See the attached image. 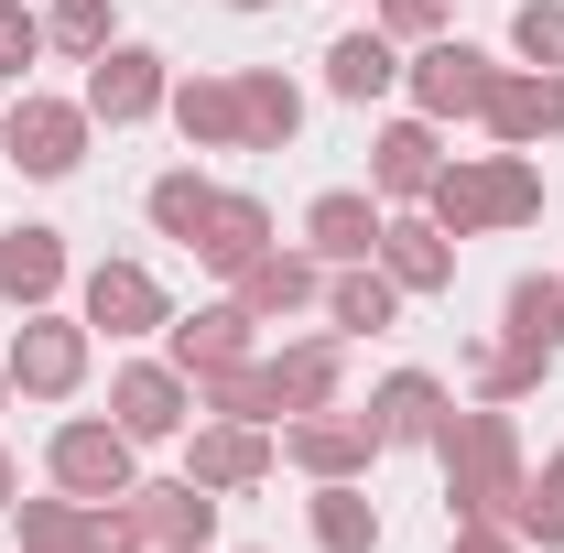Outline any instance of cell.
I'll use <instances>...</instances> for the list:
<instances>
[{
	"label": "cell",
	"mask_w": 564,
	"mask_h": 553,
	"mask_svg": "<svg viewBox=\"0 0 564 553\" xmlns=\"http://www.w3.org/2000/svg\"><path fill=\"white\" fill-rule=\"evenodd\" d=\"M434 467H445V521H510L521 467H532L510 402H456L445 434H434Z\"/></svg>",
	"instance_id": "1"
},
{
	"label": "cell",
	"mask_w": 564,
	"mask_h": 553,
	"mask_svg": "<svg viewBox=\"0 0 564 553\" xmlns=\"http://www.w3.org/2000/svg\"><path fill=\"white\" fill-rule=\"evenodd\" d=\"M423 217L445 239H478V228H532L543 217V163L532 152H445V174L423 185Z\"/></svg>",
	"instance_id": "2"
},
{
	"label": "cell",
	"mask_w": 564,
	"mask_h": 553,
	"mask_svg": "<svg viewBox=\"0 0 564 553\" xmlns=\"http://www.w3.org/2000/svg\"><path fill=\"white\" fill-rule=\"evenodd\" d=\"M0 369H11V391H22V402H76V391H87V369H98V326L44 304V315H22V326H11Z\"/></svg>",
	"instance_id": "3"
},
{
	"label": "cell",
	"mask_w": 564,
	"mask_h": 553,
	"mask_svg": "<svg viewBox=\"0 0 564 553\" xmlns=\"http://www.w3.org/2000/svg\"><path fill=\"white\" fill-rule=\"evenodd\" d=\"M44 478L66 488V499H131L141 488V445L109 413H66L44 434Z\"/></svg>",
	"instance_id": "4"
},
{
	"label": "cell",
	"mask_w": 564,
	"mask_h": 553,
	"mask_svg": "<svg viewBox=\"0 0 564 553\" xmlns=\"http://www.w3.org/2000/svg\"><path fill=\"white\" fill-rule=\"evenodd\" d=\"M87 98H44V87H22V98H0V152L33 174V185H66L76 163H87Z\"/></svg>",
	"instance_id": "5"
},
{
	"label": "cell",
	"mask_w": 564,
	"mask_h": 553,
	"mask_svg": "<svg viewBox=\"0 0 564 553\" xmlns=\"http://www.w3.org/2000/svg\"><path fill=\"white\" fill-rule=\"evenodd\" d=\"M76 98H87V120H98V131H141V120H163L174 66H163L152 44H131V33H120L109 55H87V87H76Z\"/></svg>",
	"instance_id": "6"
},
{
	"label": "cell",
	"mask_w": 564,
	"mask_h": 553,
	"mask_svg": "<svg viewBox=\"0 0 564 553\" xmlns=\"http://www.w3.org/2000/svg\"><path fill=\"white\" fill-rule=\"evenodd\" d=\"M109 423H120L131 445H174V434L196 423V380H185L174 358H120V369H109Z\"/></svg>",
	"instance_id": "7"
},
{
	"label": "cell",
	"mask_w": 564,
	"mask_h": 553,
	"mask_svg": "<svg viewBox=\"0 0 564 553\" xmlns=\"http://www.w3.org/2000/svg\"><path fill=\"white\" fill-rule=\"evenodd\" d=\"M402 87H413L423 120H478V109H489V87H499V55H478L467 33H434V44H413Z\"/></svg>",
	"instance_id": "8"
},
{
	"label": "cell",
	"mask_w": 564,
	"mask_h": 553,
	"mask_svg": "<svg viewBox=\"0 0 564 553\" xmlns=\"http://www.w3.org/2000/svg\"><path fill=\"white\" fill-rule=\"evenodd\" d=\"M478 131H489L499 152H543V141H564V66H499Z\"/></svg>",
	"instance_id": "9"
},
{
	"label": "cell",
	"mask_w": 564,
	"mask_h": 553,
	"mask_svg": "<svg viewBox=\"0 0 564 553\" xmlns=\"http://www.w3.org/2000/svg\"><path fill=\"white\" fill-rule=\"evenodd\" d=\"M272 423H228V413H207V423H185V478L196 488H217V499H239V488H261L272 478Z\"/></svg>",
	"instance_id": "10"
},
{
	"label": "cell",
	"mask_w": 564,
	"mask_h": 553,
	"mask_svg": "<svg viewBox=\"0 0 564 553\" xmlns=\"http://www.w3.org/2000/svg\"><path fill=\"white\" fill-rule=\"evenodd\" d=\"M120 510H131L141 553H207L217 543V488H196V478H141Z\"/></svg>",
	"instance_id": "11"
},
{
	"label": "cell",
	"mask_w": 564,
	"mask_h": 553,
	"mask_svg": "<svg viewBox=\"0 0 564 553\" xmlns=\"http://www.w3.org/2000/svg\"><path fill=\"white\" fill-rule=\"evenodd\" d=\"M76 315H87L98 337H163V326H174V304H163L152 261H98V272L76 282Z\"/></svg>",
	"instance_id": "12"
},
{
	"label": "cell",
	"mask_w": 564,
	"mask_h": 553,
	"mask_svg": "<svg viewBox=\"0 0 564 553\" xmlns=\"http://www.w3.org/2000/svg\"><path fill=\"white\" fill-rule=\"evenodd\" d=\"M434 174H445V120H423V109L380 120V141H369V196L380 207H423Z\"/></svg>",
	"instance_id": "13"
},
{
	"label": "cell",
	"mask_w": 564,
	"mask_h": 553,
	"mask_svg": "<svg viewBox=\"0 0 564 553\" xmlns=\"http://www.w3.org/2000/svg\"><path fill=\"white\" fill-rule=\"evenodd\" d=\"M369 456H380V434L369 413H293L282 423V467H304V478H369Z\"/></svg>",
	"instance_id": "14"
},
{
	"label": "cell",
	"mask_w": 564,
	"mask_h": 553,
	"mask_svg": "<svg viewBox=\"0 0 564 553\" xmlns=\"http://www.w3.org/2000/svg\"><path fill=\"white\" fill-rule=\"evenodd\" d=\"M250 337H261V315H250L239 293H217V304H196V315H174V326H163V358H174L185 380H207V369H239Z\"/></svg>",
	"instance_id": "15"
},
{
	"label": "cell",
	"mask_w": 564,
	"mask_h": 553,
	"mask_svg": "<svg viewBox=\"0 0 564 553\" xmlns=\"http://www.w3.org/2000/svg\"><path fill=\"white\" fill-rule=\"evenodd\" d=\"M380 272L402 282V304H423V293H456V239H445L423 207H391V217H380Z\"/></svg>",
	"instance_id": "16"
},
{
	"label": "cell",
	"mask_w": 564,
	"mask_h": 553,
	"mask_svg": "<svg viewBox=\"0 0 564 553\" xmlns=\"http://www.w3.org/2000/svg\"><path fill=\"white\" fill-rule=\"evenodd\" d=\"M380 196H369V185H326V196H315V207H304V250H315V261H326V272H348V261H380Z\"/></svg>",
	"instance_id": "17"
},
{
	"label": "cell",
	"mask_w": 564,
	"mask_h": 553,
	"mask_svg": "<svg viewBox=\"0 0 564 553\" xmlns=\"http://www.w3.org/2000/svg\"><path fill=\"white\" fill-rule=\"evenodd\" d=\"M66 282H76L66 228H0V304H11V315H44Z\"/></svg>",
	"instance_id": "18"
},
{
	"label": "cell",
	"mask_w": 564,
	"mask_h": 553,
	"mask_svg": "<svg viewBox=\"0 0 564 553\" xmlns=\"http://www.w3.org/2000/svg\"><path fill=\"white\" fill-rule=\"evenodd\" d=\"M445 413H456V391H445L434 369H391V380L369 391V434H380V456H391V445H434Z\"/></svg>",
	"instance_id": "19"
},
{
	"label": "cell",
	"mask_w": 564,
	"mask_h": 553,
	"mask_svg": "<svg viewBox=\"0 0 564 553\" xmlns=\"http://www.w3.org/2000/svg\"><path fill=\"white\" fill-rule=\"evenodd\" d=\"M261 369H272L282 423H293V413H326V402H337V380H348V337H293V347H272Z\"/></svg>",
	"instance_id": "20"
},
{
	"label": "cell",
	"mask_w": 564,
	"mask_h": 553,
	"mask_svg": "<svg viewBox=\"0 0 564 553\" xmlns=\"http://www.w3.org/2000/svg\"><path fill=\"white\" fill-rule=\"evenodd\" d=\"M261 250H282V239H272V207H261V196H239V185H217L207 228H196V261L239 282V272H250V261H261Z\"/></svg>",
	"instance_id": "21"
},
{
	"label": "cell",
	"mask_w": 564,
	"mask_h": 553,
	"mask_svg": "<svg viewBox=\"0 0 564 553\" xmlns=\"http://www.w3.org/2000/svg\"><path fill=\"white\" fill-rule=\"evenodd\" d=\"M228 293H239V304H250L261 326H282V315L326 304V261H315V250H261V261H250V272L228 282Z\"/></svg>",
	"instance_id": "22"
},
{
	"label": "cell",
	"mask_w": 564,
	"mask_h": 553,
	"mask_svg": "<svg viewBox=\"0 0 564 553\" xmlns=\"http://www.w3.org/2000/svg\"><path fill=\"white\" fill-rule=\"evenodd\" d=\"M304 141V87L282 66H239V152H293Z\"/></svg>",
	"instance_id": "23"
},
{
	"label": "cell",
	"mask_w": 564,
	"mask_h": 553,
	"mask_svg": "<svg viewBox=\"0 0 564 553\" xmlns=\"http://www.w3.org/2000/svg\"><path fill=\"white\" fill-rule=\"evenodd\" d=\"M391 87H402V44H391L380 22H369V33H337V44H326V98H348V109H380Z\"/></svg>",
	"instance_id": "24"
},
{
	"label": "cell",
	"mask_w": 564,
	"mask_h": 553,
	"mask_svg": "<svg viewBox=\"0 0 564 553\" xmlns=\"http://www.w3.org/2000/svg\"><path fill=\"white\" fill-rule=\"evenodd\" d=\"M304 532H315V553H380V499H369L358 478H315Z\"/></svg>",
	"instance_id": "25"
},
{
	"label": "cell",
	"mask_w": 564,
	"mask_h": 553,
	"mask_svg": "<svg viewBox=\"0 0 564 553\" xmlns=\"http://www.w3.org/2000/svg\"><path fill=\"white\" fill-rule=\"evenodd\" d=\"M163 120L196 141V152H239V76H174Z\"/></svg>",
	"instance_id": "26"
},
{
	"label": "cell",
	"mask_w": 564,
	"mask_h": 553,
	"mask_svg": "<svg viewBox=\"0 0 564 553\" xmlns=\"http://www.w3.org/2000/svg\"><path fill=\"white\" fill-rule=\"evenodd\" d=\"M499 337L532 347V358H564V272H521L499 293Z\"/></svg>",
	"instance_id": "27"
},
{
	"label": "cell",
	"mask_w": 564,
	"mask_h": 553,
	"mask_svg": "<svg viewBox=\"0 0 564 553\" xmlns=\"http://www.w3.org/2000/svg\"><path fill=\"white\" fill-rule=\"evenodd\" d=\"M402 315V282L380 272V261H348V272H326V326L337 337H380Z\"/></svg>",
	"instance_id": "28"
},
{
	"label": "cell",
	"mask_w": 564,
	"mask_h": 553,
	"mask_svg": "<svg viewBox=\"0 0 564 553\" xmlns=\"http://www.w3.org/2000/svg\"><path fill=\"white\" fill-rule=\"evenodd\" d=\"M207 207H217V185L196 174V163H174V174H152V185H141V217H152L163 239H185V250H196V228H207Z\"/></svg>",
	"instance_id": "29"
},
{
	"label": "cell",
	"mask_w": 564,
	"mask_h": 553,
	"mask_svg": "<svg viewBox=\"0 0 564 553\" xmlns=\"http://www.w3.org/2000/svg\"><path fill=\"white\" fill-rule=\"evenodd\" d=\"M510 532H521L532 553H564V456L521 467V499H510Z\"/></svg>",
	"instance_id": "30"
},
{
	"label": "cell",
	"mask_w": 564,
	"mask_h": 553,
	"mask_svg": "<svg viewBox=\"0 0 564 553\" xmlns=\"http://www.w3.org/2000/svg\"><path fill=\"white\" fill-rule=\"evenodd\" d=\"M543 369H554V358H532V347H510V337H478V347H467L478 402H532V391H543Z\"/></svg>",
	"instance_id": "31"
},
{
	"label": "cell",
	"mask_w": 564,
	"mask_h": 553,
	"mask_svg": "<svg viewBox=\"0 0 564 553\" xmlns=\"http://www.w3.org/2000/svg\"><path fill=\"white\" fill-rule=\"evenodd\" d=\"M196 413H228V423H282L272 369H261V358H239V369H207V380H196Z\"/></svg>",
	"instance_id": "32"
},
{
	"label": "cell",
	"mask_w": 564,
	"mask_h": 553,
	"mask_svg": "<svg viewBox=\"0 0 564 553\" xmlns=\"http://www.w3.org/2000/svg\"><path fill=\"white\" fill-rule=\"evenodd\" d=\"M44 44L87 66V55H109V44H120V11H109V0H55V11H44Z\"/></svg>",
	"instance_id": "33"
},
{
	"label": "cell",
	"mask_w": 564,
	"mask_h": 553,
	"mask_svg": "<svg viewBox=\"0 0 564 553\" xmlns=\"http://www.w3.org/2000/svg\"><path fill=\"white\" fill-rule=\"evenodd\" d=\"M11 521H22V553H76V532H87V499H11Z\"/></svg>",
	"instance_id": "34"
},
{
	"label": "cell",
	"mask_w": 564,
	"mask_h": 553,
	"mask_svg": "<svg viewBox=\"0 0 564 553\" xmlns=\"http://www.w3.org/2000/svg\"><path fill=\"white\" fill-rule=\"evenodd\" d=\"M510 55L521 66H564V0H521L510 11Z\"/></svg>",
	"instance_id": "35"
},
{
	"label": "cell",
	"mask_w": 564,
	"mask_h": 553,
	"mask_svg": "<svg viewBox=\"0 0 564 553\" xmlns=\"http://www.w3.org/2000/svg\"><path fill=\"white\" fill-rule=\"evenodd\" d=\"M369 22L391 44H434V33H456V0H369Z\"/></svg>",
	"instance_id": "36"
},
{
	"label": "cell",
	"mask_w": 564,
	"mask_h": 553,
	"mask_svg": "<svg viewBox=\"0 0 564 553\" xmlns=\"http://www.w3.org/2000/svg\"><path fill=\"white\" fill-rule=\"evenodd\" d=\"M33 55H55V44H44V11H22V0H0V76H22Z\"/></svg>",
	"instance_id": "37"
},
{
	"label": "cell",
	"mask_w": 564,
	"mask_h": 553,
	"mask_svg": "<svg viewBox=\"0 0 564 553\" xmlns=\"http://www.w3.org/2000/svg\"><path fill=\"white\" fill-rule=\"evenodd\" d=\"M76 553H141L131 510H120V499H87V532H76Z\"/></svg>",
	"instance_id": "38"
},
{
	"label": "cell",
	"mask_w": 564,
	"mask_h": 553,
	"mask_svg": "<svg viewBox=\"0 0 564 553\" xmlns=\"http://www.w3.org/2000/svg\"><path fill=\"white\" fill-rule=\"evenodd\" d=\"M445 553H532V543H521L510 521H456V532H445Z\"/></svg>",
	"instance_id": "39"
},
{
	"label": "cell",
	"mask_w": 564,
	"mask_h": 553,
	"mask_svg": "<svg viewBox=\"0 0 564 553\" xmlns=\"http://www.w3.org/2000/svg\"><path fill=\"white\" fill-rule=\"evenodd\" d=\"M11 499H22V467H11V445H0V510H11Z\"/></svg>",
	"instance_id": "40"
},
{
	"label": "cell",
	"mask_w": 564,
	"mask_h": 553,
	"mask_svg": "<svg viewBox=\"0 0 564 553\" xmlns=\"http://www.w3.org/2000/svg\"><path fill=\"white\" fill-rule=\"evenodd\" d=\"M228 11H272V0H228Z\"/></svg>",
	"instance_id": "41"
},
{
	"label": "cell",
	"mask_w": 564,
	"mask_h": 553,
	"mask_svg": "<svg viewBox=\"0 0 564 553\" xmlns=\"http://www.w3.org/2000/svg\"><path fill=\"white\" fill-rule=\"evenodd\" d=\"M0 402H11V369H0Z\"/></svg>",
	"instance_id": "42"
},
{
	"label": "cell",
	"mask_w": 564,
	"mask_h": 553,
	"mask_svg": "<svg viewBox=\"0 0 564 553\" xmlns=\"http://www.w3.org/2000/svg\"><path fill=\"white\" fill-rule=\"evenodd\" d=\"M250 553H261V543H250Z\"/></svg>",
	"instance_id": "43"
}]
</instances>
